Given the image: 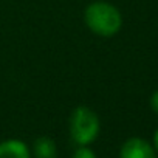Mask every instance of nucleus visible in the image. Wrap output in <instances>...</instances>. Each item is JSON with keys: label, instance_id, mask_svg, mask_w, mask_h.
I'll return each mask as SVG.
<instances>
[{"label": "nucleus", "instance_id": "obj_1", "mask_svg": "<svg viewBox=\"0 0 158 158\" xmlns=\"http://www.w3.org/2000/svg\"><path fill=\"white\" fill-rule=\"evenodd\" d=\"M85 25L101 37L115 36L123 27V17L116 6L107 2H93L84 13Z\"/></svg>", "mask_w": 158, "mask_h": 158}, {"label": "nucleus", "instance_id": "obj_2", "mask_svg": "<svg viewBox=\"0 0 158 158\" xmlns=\"http://www.w3.org/2000/svg\"><path fill=\"white\" fill-rule=\"evenodd\" d=\"M70 135L79 146L92 144L99 135V118L89 107H77L70 116Z\"/></svg>", "mask_w": 158, "mask_h": 158}, {"label": "nucleus", "instance_id": "obj_8", "mask_svg": "<svg viewBox=\"0 0 158 158\" xmlns=\"http://www.w3.org/2000/svg\"><path fill=\"white\" fill-rule=\"evenodd\" d=\"M153 147H155V150L158 152V129H156V132H155V135H153Z\"/></svg>", "mask_w": 158, "mask_h": 158}, {"label": "nucleus", "instance_id": "obj_7", "mask_svg": "<svg viewBox=\"0 0 158 158\" xmlns=\"http://www.w3.org/2000/svg\"><path fill=\"white\" fill-rule=\"evenodd\" d=\"M150 107H152V110L158 115V90L150 96Z\"/></svg>", "mask_w": 158, "mask_h": 158}, {"label": "nucleus", "instance_id": "obj_4", "mask_svg": "<svg viewBox=\"0 0 158 158\" xmlns=\"http://www.w3.org/2000/svg\"><path fill=\"white\" fill-rule=\"evenodd\" d=\"M0 158H31V155L23 141L6 139L0 143Z\"/></svg>", "mask_w": 158, "mask_h": 158}, {"label": "nucleus", "instance_id": "obj_6", "mask_svg": "<svg viewBox=\"0 0 158 158\" xmlns=\"http://www.w3.org/2000/svg\"><path fill=\"white\" fill-rule=\"evenodd\" d=\"M71 158H96V155H95V152H93L90 147H87V146H79V147L74 150V153H73Z\"/></svg>", "mask_w": 158, "mask_h": 158}, {"label": "nucleus", "instance_id": "obj_3", "mask_svg": "<svg viewBox=\"0 0 158 158\" xmlns=\"http://www.w3.org/2000/svg\"><path fill=\"white\" fill-rule=\"evenodd\" d=\"M119 158H156V150L146 139L133 136L121 146Z\"/></svg>", "mask_w": 158, "mask_h": 158}, {"label": "nucleus", "instance_id": "obj_5", "mask_svg": "<svg viewBox=\"0 0 158 158\" xmlns=\"http://www.w3.org/2000/svg\"><path fill=\"white\" fill-rule=\"evenodd\" d=\"M36 158H57V149L50 136H39L33 144Z\"/></svg>", "mask_w": 158, "mask_h": 158}]
</instances>
